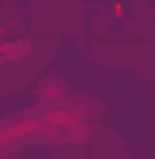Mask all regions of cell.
<instances>
[{"label":"cell","mask_w":155,"mask_h":159,"mask_svg":"<svg viewBox=\"0 0 155 159\" xmlns=\"http://www.w3.org/2000/svg\"><path fill=\"white\" fill-rule=\"evenodd\" d=\"M69 99V86L60 78H48V82H39V103H48V107H56V103H65Z\"/></svg>","instance_id":"cell-1"},{"label":"cell","mask_w":155,"mask_h":159,"mask_svg":"<svg viewBox=\"0 0 155 159\" xmlns=\"http://www.w3.org/2000/svg\"><path fill=\"white\" fill-rule=\"evenodd\" d=\"M26 52H30L26 39H17V43H0V60H22Z\"/></svg>","instance_id":"cell-2"}]
</instances>
